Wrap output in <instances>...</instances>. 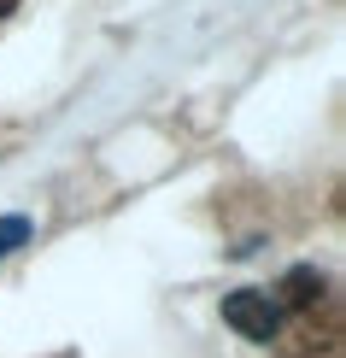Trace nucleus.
I'll return each instance as SVG.
<instances>
[{"instance_id": "nucleus-1", "label": "nucleus", "mask_w": 346, "mask_h": 358, "mask_svg": "<svg viewBox=\"0 0 346 358\" xmlns=\"http://www.w3.org/2000/svg\"><path fill=\"white\" fill-rule=\"evenodd\" d=\"M276 358H346V329H340V294L323 288L311 306L282 317L276 329Z\"/></svg>"}, {"instance_id": "nucleus-2", "label": "nucleus", "mask_w": 346, "mask_h": 358, "mask_svg": "<svg viewBox=\"0 0 346 358\" xmlns=\"http://www.w3.org/2000/svg\"><path fill=\"white\" fill-rule=\"evenodd\" d=\"M223 323H229L240 341L270 347L276 329H282V306H276V294H270V288H235V294H223Z\"/></svg>"}, {"instance_id": "nucleus-3", "label": "nucleus", "mask_w": 346, "mask_h": 358, "mask_svg": "<svg viewBox=\"0 0 346 358\" xmlns=\"http://www.w3.org/2000/svg\"><path fill=\"white\" fill-rule=\"evenodd\" d=\"M24 241H29V217L24 212H6V217H0V259H12Z\"/></svg>"}, {"instance_id": "nucleus-4", "label": "nucleus", "mask_w": 346, "mask_h": 358, "mask_svg": "<svg viewBox=\"0 0 346 358\" xmlns=\"http://www.w3.org/2000/svg\"><path fill=\"white\" fill-rule=\"evenodd\" d=\"M12 12H18V0H0V18H12Z\"/></svg>"}, {"instance_id": "nucleus-5", "label": "nucleus", "mask_w": 346, "mask_h": 358, "mask_svg": "<svg viewBox=\"0 0 346 358\" xmlns=\"http://www.w3.org/2000/svg\"><path fill=\"white\" fill-rule=\"evenodd\" d=\"M59 358H71V352H59Z\"/></svg>"}]
</instances>
